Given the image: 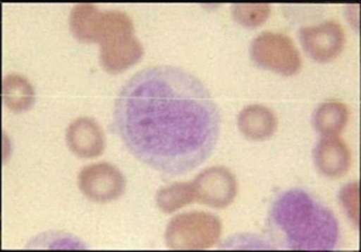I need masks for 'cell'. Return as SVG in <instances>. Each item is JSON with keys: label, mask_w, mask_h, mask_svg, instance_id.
<instances>
[{"label": "cell", "mask_w": 361, "mask_h": 252, "mask_svg": "<svg viewBox=\"0 0 361 252\" xmlns=\"http://www.w3.org/2000/svg\"><path fill=\"white\" fill-rule=\"evenodd\" d=\"M114 127L141 163L180 176L212 155L221 114L195 75L175 66H152L122 86L114 105Z\"/></svg>", "instance_id": "cell-1"}, {"label": "cell", "mask_w": 361, "mask_h": 252, "mask_svg": "<svg viewBox=\"0 0 361 252\" xmlns=\"http://www.w3.org/2000/svg\"><path fill=\"white\" fill-rule=\"evenodd\" d=\"M268 229L283 249L332 251L341 239L332 210L302 189L286 190L274 199Z\"/></svg>", "instance_id": "cell-2"}, {"label": "cell", "mask_w": 361, "mask_h": 252, "mask_svg": "<svg viewBox=\"0 0 361 252\" xmlns=\"http://www.w3.org/2000/svg\"><path fill=\"white\" fill-rule=\"evenodd\" d=\"M221 229V222L212 212H182L169 221L165 241L169 249L204 250L217 244Z\"/></svg>", "instance_id": "cell-3"}, {"label": "cell", "mask_w": 361, "mask_h": 252, "mask_svg": "<svg viewBox=\"0 0 361 252\" xmlns=\"http://www.w3.org/2000/svg\"><path fill=\"white\" fill-rule=\"evenodd\" d=\"M252 60L261 68L283 76L298 73L302 58L290 37L276 32H263L252 41Z\"/></svg>", "instance_id": "cell-4"}, {"label": "cell", "mask_w": 361, "mask_h": 252, "mask_svg": "<svg viewBox=\"0 0 361 252\" xmlns=\"http://www.w3.org/2000/svg\"><path fill=\"white\" fill-rule=\"evenodd\" d=\"M126 184L121 171L106 162L82 167L78 174L79 189L85 197L95 203H110L120 198Z\"/></svg>", "instance_id": "cell-5"}, {"label": "cell", "mask_w": 361, "mask_h": 252, "mask_svg": "<svg viewBox=\"0 0 361 252\" xmlns=\"http://www.w3.org/2000/svg\"><path fill=\"white\" fill-rule=\"evenodd\" d=\"M192 184L197 200L214 208L229 206L237 195L236 178L225 167H208L195 176Z\"/></svg>", "instance_id": "cell-6"}, {"label": "cell", "mask_w": 361, "mask_h": 252, "mask_svg": "<svg viewBox=\"0 0 361 252\" xmlns=\"http://www.w3.org/2000/svg\"><path fill=\"white\" fill-rule=\"evenodd\" d=\"M302 48L312 59L329 63L341 54L344 47V32L336 20H327L317 26H305L299 30Z\"/></svg>", "instance_id": "cell-7"}, {"label": "cell", "mask_w": 361, "mask_h": 252, "mask_svg": "<svg viewBox=\"0 0 361 252\" xmlns=\"http://www.w3.org/2000/svg\"><path fill=\"white\" fill-rule=\"evenodd\" d=\"M144 47L133 35H118L101 43L99 60L107 73L118 74L138 63Z\"/></svg>", "instance_id": "cell-8"}, {"label": "cell", "mask_w": 361, "mask_h": 252, "mask_svg": "<svg viewBox=\"0 0 361 252\" xmlns=\"http://www.w3.org/2000/svg\"><path fill=\"white\" fill-rule=\"evenodd\" d=\"M68 148L82 159H93L104 152V133L95 120L80 116L73 120L66 133Z\"/></svg>", "instance_id": "cell-9"}, {"label": "cell", "mask_w": 361, "mask_h": 252, "mask_svg": "<svg viewBox=\"0 0 361 252\" xmlns=\"http://www.w3.org/2000/svg\"><path fill=\"white\" fill-rule=\"evenodd\" d=\"M314 163L327 178H341L351 167V153L338 136H323L314 148Z\"/></svg>", "instance_id": "cell-10"}, {"label": "cell", "mask_w": 361, "mask_h": 252, "mask_svg": "<svg viewBox=\"0 0 361 252\" xmlns=\"http://www.w3.org/2000/svg\"><path fill=\"white\" fill-rule=\"evenodd\" d=\"M237 125L246 138L263 140L276 133L278 119L271 109L264 105L252 104L240 111Z\"/></svg>", "instance_id": "cell-11"}, {"label": "cell", "mask_w": 361, "mask_h": 252, "mask_svg": "<svg viewBox=\"0 0 361 252\" xmlns=\"http://www.w3.org/2000/svg\"><path fill=\"white\" fill-rule=\"evenodd\" d=\"M349 120V109L344 103L329 101L317 107L313 114V126L322 136H338Z\"/></svg>", "instance_id": "cell-12"}, {"label": "cell", "mask_w": 361, "mask_h": 252, "mask_svg": "<svg viewBox=\"0 0 361 252\" xmlns=\"http://www.w3.org/2000/svg\"><path fill=\"white\" fill-rule=\"evenodd\" d=\"M3 100L9 110L20 114L33 107L35 92L26 77L20 74L6 75L3 80Z\"/></svg>", "instance_id": "cell-13"}, {"label": "cell", "mask_w": 361, "mask_h": 252, "mask_svg": "<svg viewBox=\"0 0 361 252\" xmlns=\"http://www.w3.org/2000/svg\"><path fill=\"white\" fill-rule=\"evenodd\" d=\"M99 14L101 12L93 4H77L69 16V26L73 37L80 42H95Z\"/></svg>", "instance_id": "cell-14"}, {"label": "cell", "mask_w": 361, "mask_h": 252, "mask_svg": "<svg viewBox=\"0 0 361 252\" xmlns=\"http://www.w3.org/2000/svg\"><path fill=\"white\" fill-rule=\"evenodd\" d=\"M195 198L193 184L188 182H174L161 187L156 193V203L161 212H176L186 205L192 204Z\"/></svg>", "instance_id": "cell-15"}, {"label": "cell", "mask_w": 361, "mask_h": 252, "mask_svg": "<svg viewBox=\"0 0 361 252\" xmlns=\"http://www.w3.org/2000/svg\"><path fill=\"white\" fill-rule=\"evenodd\" d=\"M271 7L268 4H235L231 6L233 18L245 28H257L268 20Z\"/></svg>", "instance_id": "cell-16"}, {"label": "cell", "mask_w": 361, "mask_h": 252, "mask_svg": "<svg viewBox=\"0 0 361 252\" xmlns=\"http://www.w3.org/2000/svg\"><path fill=\"white\" fill-rule=\"evenodd\" d=\"M338 201L342 210L355 229L359 227V184L350 182L338 193Z\"/></svg>", "instance_id": "cell-17"}]
</instances>
